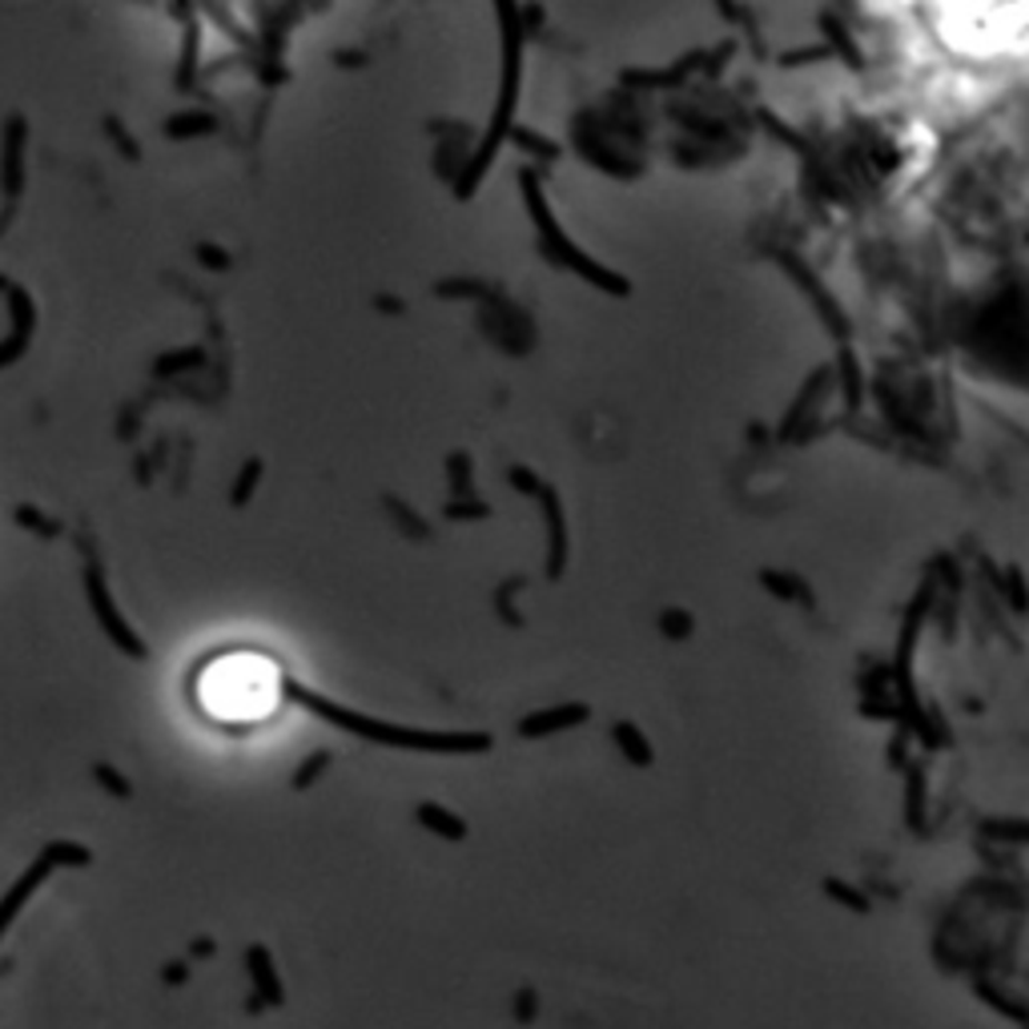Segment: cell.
Masks as SVG:
<instances>
[{"mask_svg":"<svg viewBox=\"0 0 1029 1029\" xmlns=\"http://www.w3.org/2000/svg\"><path fill=\"white\" fill-rule=\"evenodd\" d=\"M201 708L218 720H233V725H246V720H262L278 708V696H282V680H278V668H273L266 656H250V651H238V656H221L213 660L206 672H201Z\"/></svg>","mask_w":1029,"mask_h":1029,"instance_id":"cell-1","label":"cell"},{"mask_svg":"<svg viewBox=\"0 0 1029 1029\" xmlns=\"http://www.w3.org/2000/svg\"><path fill=\"white\" fill-rule=\"evenodd\" d=\"M302 705H310V712L326 716L330 725L358 732L362 740H374V745H390V748H410V752H487L491 748V736L487 732H427V728H402V725H382V720H370V716L347 712V708L330 705L314 692H298Z\"/></svg>","mask_w":1029,"mask_h":1029,"instance_id":"cell-2","label":"cell"},{"mask_svg":"<svg viewBox=\"0 0 1029 1029\" xmlns=\"http://www.w3.org/2000/svg\"><path fill=\"white\" fill-rule=\"evenodd\" d=\"M941 32L969 57H1009L1029 49V9H949Z\"/></svg>","mask_w":1029,"mask_h":1029,"instance_id":"cell-3","label":"cell"},{"mask_svg":"<svg viewBox=\"0 0 1029 1029\" xmlns=\"http://www.w3.org/2000/svg\"><path fill=\"white\" fill-rule=\"evenodd\" d=\"M246 977H250V1001L246 1013H262V1009H282L286 1006V986L278 973V961L266 946L246 949Z\"/></svg>","mask_w":1029,"mask_h":1029,"instance_id":"cell-4","label":"cell"},{"mask_svg":"<svg viewBox=\"0 0 1029 1029\" xmlns=\"http://www.w3.org/2000/svg\"><path fill=\"white\" fill-rule=\"evenodd\" d=\"M53 869H57V865L49 861V857H37V861H32L29 869L21 872V881H17L9 893H4V905H0V929H4V933H9L12 925H17L21 909L32 901V893H37V889L49 881V872H53Z\"/></svg>","mask_w":1029,"mask_h":1029,"instance_id":"cell-5","label":"cell"},{"mask_svg":"<svg viewBox=\"0 0 1029 1029\" xmlns=\"http://www.w3.org/2000/svg\"><path fill=\"white\" fill-rule=\"evenodd\" d=\"M583 720H588V708H583V705H559V708H543V712L519 720V725H514V732L527 736V740H543V736L568 732V728L583 725Z\"/></svg>","mask_w":1029,"mask_h":1029,"instance_id":"cell-6","label":"cell"},{"mask_svg":"<svg viewBox=\"0 0 1029 1029\" xmlns=\"http://www.w3.org/2000/svg\"><path fill=\"white\" fill-rule=\"evenodd\" d=\"M89 599H93L97 620L106 623V631L117 640V648L133 651V656H146L141 640L133 636V628H126V623H121V616H117V608H113V599L106 596V583H101V576H97V571H89Z\"/></svg>","mask_w":1029,"mask_h":1029,"instance_id":"cell-7","label":"cell"},{"mask_svg":"<svg viewBox=\"0 0 1029 1029\" xmlns=\"http://www.w3.org/2000/svg\"><path fill=\"white\" fill-rule=\"evenodd\" d=\"M414 820H419L422 829L431 832V837H442V840H467V820L454 817L451 809H442V805H434V800H422L419 809H414Z\"/></svg>","mask_w":1029,"mask_h":1029,"instance_id":"cell-8","label":"cell"},{"mask_svg":"<svg viewBox=\"0 0 1029 1029\" xmlns=\"http://www.w3.org/2000/svg\"><path fill=\"white\" fill-rule=\"evenodd\" d=\"M611 736H616L620 752L628 757V765H636V768H651V765H656V752H651L648 736L631 725V720H620V725L611 728Z\"/></svg>","mask_w":1029,"mask_h":1029,"instance_id":"cell-9","label":"cell"},{"mask_svg":"<svg viewBox=\"0 0 1029 1029\" xmlns=\"http://www.w3.org/2000/svg\"><path fill=\"white\" fill-rule=\"evenodd\" d=\"M41 857H49L57 869H84V865L93 861V852L84 849V845H77V840H64V837L49 840Z\"/></svg>","mask_w":1029,"mask_h":1029,"instance_id":"cell-10","label":"cell"},{"mask_svg":"<svg viewBox=\"0 0 1029 1029\" xmlns=\"http://www.w3.org/2000/svg\"><path fill=\"white\" fill-rule=\"evenodd\" d=\"M539 1009H543V1001H539V993L531 986L514 989V993H511V1018H514V1026H536Z\"/></svg>","mask_w":1029,"mask_h":1029,"instance_id":"cell-11","label":"cell"},{"mask_svg":"<svg viewBox=\"0 0 1029 1029\" xmlns=\"http://www.w3.org/2000/svg\"><path fill=\"white\" fill-rule=\"evenodd\" d=\"M93 780H97V785H106L117 800H129V797H133V785H129V780L121 777V772H117L113 765H106V760H101V765H93Z\"/></svg>","mask_w":1029,"mask_h":1029,"instance_id":"cell-12","label":"cell"},{"mask_svg":"<svg viewBox=\"0 0 1029 1029\" xmlns=\"http://www.w3.org/2000/svg\"><path fill=\"white\" fill-rule=\"evenodd\" d=\"M326 765H330V752H314V757H310L302 768H298V777L290 780V788H298V792H302V788H310V785H314V780L326 772Z\"/></svg>","mask_w":1029,"mask_h":1029,"instance_id":"cell-13","label":"cell"},{"mask_svg":"<svg viewBox=\"0 0 1029 1029\" xmlns=\"http://www.w3.org/2000/svg\"><path fill=\"white\" fill-rule=\"evenodd\" d=\"M158 977H161V986L181 989V986H186V981H190V977H193V966H190V961H166Z\"/></svg>","mask_w":1029,"mask_h":1029,"instance_id":"cell-14","label":"cell"},{"mask_svg":"<svg viewBox=\"0 0 1029 1029\" xmlns=\"http://www.w3.org/2000/svg\"><path fill=\"white\" fill-rule=\"evenodd\" d=\"M253 474H262V462H246L242 487L233 491V499H238V503H246V494H250V487H253Z\"/></svg>","mask_w":1029,"mask_h":1029,"instance_id":"cell-15","label":"cell"},{"mask_svg":"<svg viewBox=\"0 0 1029 1029\" xmlns=\"http://www.w3.org/2000/svg\"><path fill=\"white\" fill-rule=\"evenodd\" d=\"M213 953V937H198V941H190V957H193V966H198L201 957H210Z\"/></svg>","mask_w":1029,"mask_h":1029,"instance_id":"cell-16","label":"cell"}]
</instances>
